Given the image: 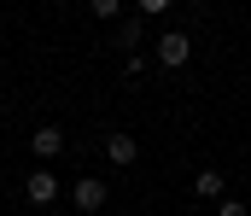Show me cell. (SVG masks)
I'll list each match as a JSON object with an SVG mask.
<instances>
[{"label":"cell","instance_id":"5b68a950","mask_svg":"<svg viewBox=\"0 0 251 216\" xmlns=\"http://www.w3.org/2000/svg\"><path fill=\"white\" fill-rule=\"evenodd\" d=\"M105 158H111L117 169H134V164H140V141H134V135H105Z\"/></svg>","mask_w":251,"mask_h":216},{"label":"cell","instance_id":"ba28073f","mask_svg":"<svg viewBox=\"0 0 251 216\" xmlns=\"http://www.w3.org/2000/svg\"><path fill=\"white\" fill-rule=\"evenodd\" d=\"M94 18H100V24H123V6H117V0H94Z\"/></svg>","mask_w":251,"mask_h":216},{"label":"cell","instance_id":"7a4b0ae2","mask_svg":"<svg viewBox=\"0 0 251 216\" xmlns=\"http://www.w3.org/2000/svg\"><path fill=\"white\" fill-rule=\"evenodd\" d=\"M24 199H29V205H59V199H64V181L53 175V169H29Z\"/></svg>","mask_w":251,"mask_h":216},{"label":"cell","instance_id":"9c48e42d","mask_svg":"<svg viewBox=\"0 0 251 216\" xmlns=\"http://www.w3.org/2000/svg\"><path fill=\"white\" fill-rule=\"evenodd\" d=\"M216 216H251V211H246V205H240V199H234V193H228V199L216 205Z\"/></svg>","mask_w":251,"mask_h":216},{"label":"cell","instance_id":"6da1fadb","mask_svg":"<svg viewBox=\"0 0 251 216\" xmlns=\"http://www.w3.org/2000/svg\"><path fill=\"white\" fill-rule=\"evenodd\" d=\"M152 47H158V65H164V71H181V65L193 59V41H187V29H164V35H158Z\"/></svg>","mask_w":251,"mask_h":216},{"label":"cell","instance_id":"52a82bcc","mask_svg":"<svg viewBox=\"0 0 251 216\" xmlns=\"http://www.w3.org/2000/svg\"><path fill=\"white\" fill-rule=\"evenodd\" d=\"M117 47H140V18H123L117 24Z\"/></svg>","mask_w":251,"mask_h":216},{"label":"cell","instance_id":"8992f818","mask_svg":"<svg viewBox=\"0 0 251 216\" xmlns=\"http://www.w3.org/2000/svg\"><path fill=\"white\" fill-rule=\"evenodd\" d=\"M193 193L222 205V199H228V181H222V169H199V175H193Z\"/></svg>","mask_w":251,"mask_h":216},{"label":"cell","instance_id":"277c9868","mask_svg":"<svg viewBox=\"0 0 251 216\" xmlns=\"http://www.w3.org/2000/svg\"><path fill=\"white\" fill-rule=\"evenodd\" d=\"M29 152L41 158V169H53V158L64 152V129H53V123H41V129L29 135Z\"/></svg>","mask_w":251,"mask_h":216},{"label":"cell","instance_id":"3957f363","mask_svg":"<svg viewBox=\"0 0 251 216\" xmlns=\"http://www.w3.org/2000/svg\"><path fill=\"white\" fill-rule=\"evenodd\" d=\"M105 199H111V187H105V181H94V175H82V181H70V205H76V211H105Z\"/></svg>","mask_w":251,"mask_h":216}]
</instances>
